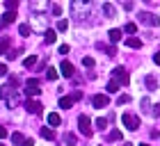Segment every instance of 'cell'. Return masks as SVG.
<instances>
[{
    "mask_svg": "<svg viewBox=\"0 0 160 146\" xmlns=\"http://www.w3.org/2000/svg\"><path fill=\"white\" fill-rule=\"evenodd\" d=\"M126 46H128V48H135V50H137V48H142V41L137 39V36H130V39H126Z\"/></svg>",
    "mask_w": 160,
    "mask_h": 146,
    "instance_id": "obj_15",
    "label": "cell"
},
{
    "mask_svg": "<svg viewBox=\"0 0 160 146\" xmlns=\"http://www.w3.org/2000/svg\"><path fill=\"white\" fill-rule=\"evenodd\" d=\"M5 137H7V128L0 126V139H5Z\"/></svg>",
    "mask_w": 160,
    "mask_h": 146,
    "instance_id": "obj_36",
    "label": "cell"
},
{
    "mask_svg": "<svg viewBox=\"0 0 160 146\" xmlns=\"http://www.w3.org/2000/svg\"><path fill=\"white\" fill-rule=\"evenodd\" d=\"M14 18H16V14H14V12H7L5 16H2V23H0V30H2L5 25H9V23H14Z\"/></svg>",
    "mask_w": 160,
    "mask_h": 146,
    "instance_id": "obj_13",
    "label": "cell"
},
{
    "mask_svg": "<svg viewBox=\"0 0 160 146\" xmlns=\"http://www.w3.org/2000/svg\"><path fill=\"white\" fill-rule=\"evenodd\" d=\"M130 100V96H126V94H123V96H119V105H123V103H128Z\"/></svg>",
    "mask_w": 160,
    "mask_h": 146,
    "instance_id": "obj_34",
    "label": "cell"
},
{
    "mask_svg": "<svg viewBox=\"0 0 160 146\" xmlns=\"http://www.w3.org/2000/svg\"><path fill=\"white\" fill-rule=\"evenodd\" d=\"M14 57H18V53H14V50H9V53H7V60H14Z\"/></svg>",
    "mask_w": 160,
    "mask_h": 146,
    "instance_id": "obj_39",
    "label": "cell"
},
{
    "mask_svg": "<svg viewBox=\"0 0 160 146\" xmlns=\"http://www.w3.org/2000/svg\"><path fill=\"white\" fill-rule=\"evenodd\" d=\"M94 64H96V62H94V57H82V66L85 69H94Z\"/></svg>",
    "mask_w": 160,
    "mask_h": 146,
    "instance_id": "obj_23",
    "label": "cell"
},
{
    "mask_svg": "<svg viewBox=\"0 0 160 146\" xmlns=\"http://www.w3.org/2000/svg\"><path fill=\"white\" fill-rule=\"evenodd\" d=\"M0 146H2V144H0Z\"/></svg>",
    "mask_w": 160,
    "mask_h": 146,
    "instance_id": "obj_44",
    "label": "cell"
},
{
    "mask_svg": "<svg viewBox=\"0 0 160 146\" xmlns=\"http://www.w3.org/2000/svg\"><path fill=\"white\" fill-rule=\"evenodd\" d=\"M121 137H123V135L119 133V130H112V133L108 135V139H110V142H117V139H121Z\"/></svg>",
    "mask_w": 160,
    "mask_h": 146,
    "instance_id": "obj_28",
    "label": "cell"
},
{
    "mask_svg": "<svg viewBox=\"0 0 160 146\" xmlns=\"http://www.w3.org/2000/svg\"><path fill=\"white\" fill-rule=\"evenodd\" d=\"M60 71H62V75L64 78H73V64H71V62H67V60H64L62 64H60Z\"/></svg>",
    "mask_w": 160,
    "mask_h": 146,
    "instance_id": "obj_10",
    "label": "cell"
},
{
    "mask_svg": "<svg viewBox=\"0 0 160 146\" xmlns=\"http://www.w3.org/2000/svg\"><path fill=\"white\" fill-rule=\"evenodd\" d=\"M46 121H48V126L53 128V126H60V121H62V119H60V114H57V112H50V114L46 116Z\"/></svg>",
    "mask_w": 160,
    "mask_h": 146,
    "instance_id": "obj_12",
    "label": "cell"
},
{
    "mask_svg": "<svg viewBox=\"0 0 160 146\" xmlns=\"http://www.w3.org/2000/svg\"><path fill=\"white\" fill-rule=\"evenodd\" d=\"M121 123H123L128 130H137V128H140V116L126 112V114H121Z\"/></svg>",
    "mask_w": 160,
    "mask_h": 146,
    "instance_id": "obj_5",
    "label": "cell"
},
{
    "mask_svg": "<svg viewBox=\"0 0 160 146\" xmlns=\"http://www.w3.org/2000/svg\"><path fill=\"white\" fill-rule=\"evenodd\" d=\"M78 128H80V133H82L85 137H92L94 135V130H92V119L87 114H80L78 116Z\"/></svg>",
    "mask_w": 160,
    "mask_h": 146,
    "instance_id": "obj_3",
    "label": "cell"
},
{
    "mask_svg": "<svg viewBox=\"0 0 160 146\" xmlns=\"http://www.w3.org/2000/svg\"><path fill=\"white\" fill-rule=\"evenodd\" d=\"M108 91H110V94H117V91H119V85L114 82V80H110V82H108Z\"/></svg>",
    "mask_w": 160,
    "mask_h": 146,
    "instance_id": "obj_29",
    "label": "cell"
},
{
    "mask_svg": "<svg viewBox=\"0 0 160 146\" xmlns=\"http://www.w3.org/2000/svg\"><path fill=\"white\" fill-rule=\"evenodd\" d=\"M21 146H34V142H32V139H23V144H21Z\"/></svg>",
    "mask_w": 160,
    "mask_h": 146,
    "instance_id": "obj_40",
    "label": "cell"
},
{
    "mask_svg": "<svg viewBox=\"0 0 160 146\" xmlns=\"http://www.w3.org/2000/svg\"><path fill=\"white\" fill-rule=\"evenodd\" d=\"M55 41H57V34H55L53 30H48V32H46V43H55Z\"/></svg>",
    "mask_w": 160,
    "mask_h": 146,
    "instance_id": "obj_26",
    "label": "cell"
},
{
    "mask_svg": "<svg viewBox=\"0 0 160 146\" xmlns=\"http://www.w3.org/2000/svg\"><path fill=\"white\" fill-rule=\"evenodd\" d=\"M57 30H60V32L69 30V21H60V23H57Z\"/></svg>",
    "mask_w": 160,
    "mask_h": 146,
    "instance_id": "obj_32",
    "label": "cell"
},
{
    "mask_svg": "<svg viewBox=\"0 0 160 146\" xmlns=\"http://www.w3.org/2000/svg\"><path fill=\"white\" fill-rule=\"evenodd\" d=\"M105 53H108V55H110V57H112V55H117V48H114V46H110V48H108V50H105Z\"/></svg>",
    "mask_w": 160,
    "mask_h": 146,
    "instance_id": "obj_35",
    "label": "cell"
},
{
    "mask_svg": "<svg viewBox=\"0 0 160 146\" xmlns=\"http://www.w3.org/2000/svg\"><path fill=\"white\" fill-rule=\"evenodd\" d=\"M142 146H149V144H142Z\"/></svg>",
    "mask_w": 160,
    "mask_h": 146,
    "instance_id": "obj_43",
    "label": "cell"
},
{
    "mask_svg": "<svg viewBox=\"0 0 160 146\" xmlns=\"http://www.w3.org/2000/svg\"><path fill=\"white\" fill-rule=\"evenodd\" d=\"M2 75H7V66H5V64H0V78H2Z\"/></svg>",
    "mask_w": 160,
    "mask_h": 146,
    "instance_id": "obj_38",
    "label": "cell"
},
{
    "mask_svg": "<svg viewBox=\"0 0 160 146\" xmlns=\"http://www.w3.org/2000/svg\"><path fill=\"white\" fill-rule=\"evenodd\" d=\"M34 64H37V55H30V57H25V60H23V66L25 69H32Z\"/></svg>",
    "mask_w": 160,
    "mask_h": 146,
    "instance_id": "obj_19",
    "label": "cell"
},
{
    "mask_svg": "<svg viewBox=\"0 0 160 146\" xmlns=\"http://www.w3.org/2000/svg\"><path fill=\"white\" fill-rule=\"evenodd\" d=\"M103 14H105V18H114V7L110 2H103Z\"/></svg>",
    "mask_w": 160,
    "mask_h": 146,
    "instance_id": "obj_17",
    "label": "cell"
},
{
    "mask_svg": "<svg viewBox=\"0 0 160 146\" xmlns=\"http://www.w3.org/2000/svg\"><path fill=\"white\" fill-rule=\"evenodd\" d=\"M2 53H9V39H7V36L0 39V55H2Z\"/></svg>",
    "mask_w": 160,
    "mask_h": 146,
    "instance_id": "obj_20",
    "label": "cell"
},
{
    "mask_svg": "<svg viewBox=\"0 0 160 146\" xmlns=\"http://www.w3.org/2000/svg\"><path fill=\"white\" fill-rule=\"evenodd\" d=\"M108 39H110L112 43H117V41L121 39V30H117V27H114V30H110V32H108Z\"/></svg>",
    "mask_w": 160,
    "mask_h": 146,
    "instance_id": "obj_16",
    "label": "cell"
},
{
    "mask_svg": "<svg viewBox=\"0 0 160 146\" xmlns=\"http://www.w3.org/2000/svg\"><path fill=\"white\" fill-rule=\"evenodd\" d=\"M123 146H130V144H123Z\"/></svg>",
    "mask_w": 160,
    "mask_h": 146,
    "instance_id": "obj_42",
    "label": "cell"
},
{
    "mask_svg": "<svg viewBox=\"0 0 160 146\" xmlns=\"http://www.w3.org/2000/svg\"><path fill=\"white\" fill-rule=\"evenodd\" d=\"M80 98H82V91L76 89L73 94H71V96H62V98H60V107L71 110V107H73V103H76V100H80Z\"/></svg>",
    "mask_w": 160,
    "mask_h": 146,
    "instance_id": "obj_4",
    "label": "cell"
},
{
    "mask_svg": "<svg viewBox=\"0 0 160 146\" xmlns=\"http://www.w3.org/2000/svg\"><path fill=\"white\" fill-rule=\"evenodd\" d=\"M41 137L53 142V139H55V130H53V128H41Z\"/></svg>",
    "mask_w": 160,
    "mask_h": 146,
    "instance_id": "obj_18",
    "label": "cell"
},
{
    "mask_svg": "<svg viewBox=\"0 0 160 146\" xmlns=\"http://www.w3.org/2000/svg\"><path fill=\"white\" fill-rule=\"evenodd\" d=\"M92 105L98 107V110H101V107H108V105H110V98H108L105 94H96V96L92 98Z\"/></svg>",
    "mask_w": 160,
    "mask_h": 146,
    "instance_id": "obj_9",
    "label": "cell"
},
{
    "mask_svg": "<svg viewBox=\"0 0 160 146\" xmlns=\"http://www.w3.org/2000/svg\"><path fill=\"white\" fill-rule=\"evenodd\" d=\"M78 139H76V135L73 133H67V135H64V144H67V146H73Z\"/></svg>",
    "mask_w": 160,
    "mask_h": 146,
    "instance_id": "obj_22",
    "label": "cell"
},
{
    "mask_svg": "<svg viewBox=\"0 0 160 146\" xmlns=\"http://www.w3.org/2000/svg\"><path fill=\"white\" fill-rule=\"evenodd\" d=\"M153 62H156V64H160V53H156V55H153Z\"/></svg>",
    "mask_w": 160,
    "mask_h": 146,
    "instance_id": "obj_41",
    "label": "cell"
},
{
    "mask_svg": "<svg viewBox=\"0 0 160 146\" xmlns=\"http://www.w3.org/2000/svg\"><path fill=\"white\" fill-rule=\"evenodd\" d=\"M46 78H48V80H57V71H55L53 66H48V69H46Z\"/></svg>",
    "mask_w": 160,
    "mask_h": 146,
    "instance_id": "obj_27",
    "label": "cell"
},
{
    "mask_svg": "<svg viewBox=\"0 0 160 146\" xmlns=\"http://www.w3.org/2000/svg\"><path fill=\"white\" fill-rule=\"evenodd\" d=\"M140 21H142V23H147V25H151V27H158L160 25V18L156 16V14H151V12H142L140 14Z\"/></svg>",
    "mask_w": 160,
    "mask_h": 146,
    "instance_id": "obj_7",
    "label": "cell"
},
{
    "mask_svg": "<svg viewBox=\"0 0 160 146\" xmlns=\"http://www.w3.org/2000/svg\"><path fill=\"white\" fill-rule=\"evenodd\" d=\"M147 89L149 91H158V80L153 75H147Z\"/></svg>",
    "mask_w": 160,
    "mask_h": 146,
    "instance_id": "obj_14",
    "label": "cell"
},
{
    "mask_svg": "<svg viewBox=\"0 0 160 146\" xmlns=\"http://www.w3.org/2000/svg\"><path fill=\"white\" fill-rule=\"evenodd\" d=\"M69 7H71V12H73L76 21H82V18L87 16V14H89L92 2H87V0H73V2H71Z\"/></svg>",
    "mask_w": 160,
    "mask_h": 146,
    "instance_id": "obj_1",
    "label": "cell"
},
{
    "mask_svg": "<svg viewBox=\"0 0 160 146\" xmlns=\"http://www.w3.org/2000/svg\"><path fill=\"white\" fill-rule=\"evenodd\" d=\"M0 98H2V100H7V105H9L12 110H14V107H16V105L21 103V98H18L16 89H14V87H9V85L0 87Z\"/></svg>",
    "mask_w": 160,
    "mask_h": 146,
    "instance_id": "obj_2",
    "label": "cell"
},
{
    "mask_svg": "<svg viewBox=\"0 0 160 146\" xmlns=\"http://www.w3.org/2000/svg\"><path fill=\"white\" fill-rule=\"evenodd\" d=\"M112 75H114V82H117V85H128V82H130L128 71L123 69V66H117V69L112 71Z\"/></svg>",
    "mask_w": 160,
    "mask_h": 146,
    "instance_id": "obj_6",
    "label": "cell"
},
{
    "mask_svg": "<svg viewBox=\"0 0 160 146\" xmlns=\"http://www.w3.org/2000/svg\"><path fill=\"white\" fill-rule=\"evenodd\" d=\"M18 34H21V36H30V25H28V23H21V25H18Z\"/></svg>",
    "mask_w": 160,
    "mask_h": 146,
    "instance_id": "obj_21",
    "label": "cell"
},
{
    "mask_svg": "<svg viewBox=\"0 0 160 146\" xmlns=\"http://www.w3.org/2000/svg\"><path fill=\"white\" fill-rule=\"evenodd\" d=\"M123 32H126V34H135V32H137V25H135V23H126Z\"/></svg>",
    "mask_w": 160,
    "mask_h": 146,
    "instance_id": "obj_24",
    "label": "cell"
},
{
    "mask_svg": "<svg viewBox=\"0 0 160 146\" xmlns=\"http://www.w3.org/2000/svg\"><path fill=\"white\" fill-rule=\"evenodd\" d=\"M41 107H43V105L37 103V100H28V103H25V110H28L30 114H41V112H43Z\"/></svg>",
    "mask_w": 160,
    "mask_h": 146,
    "instance_id": "obj_11",
    "label": "cell"
},
{
    "mask_svg": "<svg viewBox=\"0 0 160 146\" xmlns=\"http://www.w3.org/2000/svg\"><path fill=\"white\" fill-rule=\"evenodd\" d=\"M5 7H7V12H16L18 2H16V0H7V2H5Z\"/></svg>",
    "mask_w": 160,
    "mask_h": 146,
    "instance_id": "obj_25",
    "label": "cell"
},
{
    "mask_svg": "<svg viewBox=\"0 0 160 146\" xmlns=\"http://www.w3.org/2000/svg\"><path fill=\"white\" fill-rule=\"evenodd\" d=\"M156 110H151V114H153V116H160V105H153Z\"/></svg>",
    "mask_w": 160,
    "mask_h": 146,
    "instance_id": "obj_37",
    "label": "cell"
},
{
    "mask_svg": "<svg viewBox=\"0 0 160 146\" xmlns=\"http://www.w3.org/2000/svg\"><path fill=\"white\" fill-rule=\"evenodd\" d=\"M53 14H55V16H60V14H62V5H60V2L53 5Z\"/></svg>",
    "mask_w": 160,
    "mask_h": 146,
    "instance_id": "obj_33",
    "label": "cell"
},
{
    "mask_svg": "<svg viewBox=\"0 0 160 146\" xmlns=\"http://www.w3.org/2000/svg\"><path fill=\"white\" fill-rule=\"evenodd\" d=\"M23 139H25V137L21 135V133H14V135H12V142H14V144H23Z\"/></svg>",
    "mask_w": 160,
    "mask_h": 146,
    "instance_id": "obj_30",
    "label": "cell"
},
{
    "mask_svg": "<svg viewBox=\"0 0 160 146\" xmlns=\"http://www.w3.org/2000/svg\"><path fill=\"white\" fill-rule=\"evenodd\" d=\"M96 128H98V130H105V128H108V121H105V119H96Z\"/></svg>",
    "mask_w": 160,
    "mask_h": 146,
    "instance_id": "obj_31",
    "label": "cell"
},
{
    "mask_svg": "<svg viewBox=\"0 0 160 146\" xmlns=\"http://www.w3.org/2000/svg\"><path fill=\"white\" fill-rule=\"evenodd\" d=\"M25 94H28V96H39V94H41L39 80H28V82H25Z\"/></svg>",
    "mask_w": 160,
    "mask_h": 146,
    "instance_id": "obj_8",
    "label": "cell"
}]
</instances>
